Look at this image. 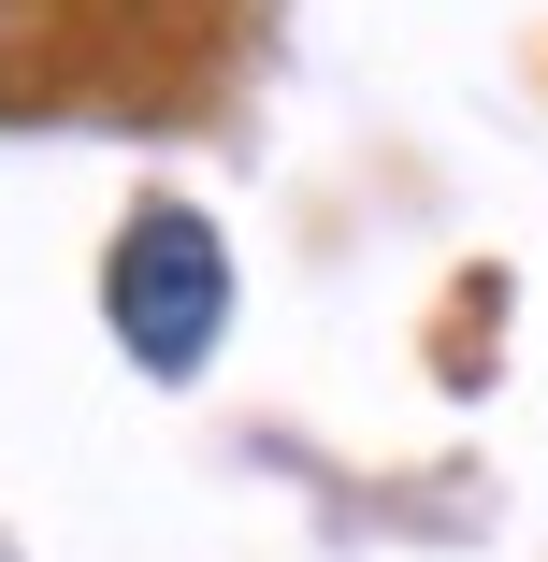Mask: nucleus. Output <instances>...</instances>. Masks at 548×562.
<instances>
[{
  "mask_svg": "<svg viewBox=\"0 0 548 562\" xmlns=\"http://www.w3.org/2000/svg\"><path fill=\"white\" fill-rule=\"evenodd\" d=\"M216 317H232V246H216L188 202H145L116 232V347L145 375H202Z\"/></svg>",
  "mask_w": 548,
  "mask_h": 562,
  "instance_id": "obj_1",
  "label": "nucleus"
}]
</instances>
